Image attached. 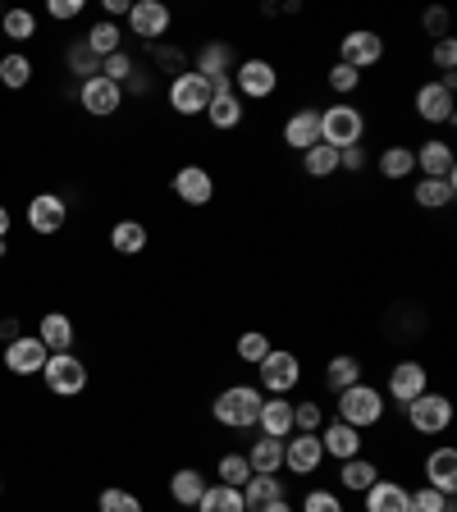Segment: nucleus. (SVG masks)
Returning a JSON list of instances; mask_svg holds the SVG:
<instances>
[{"mask_svg": "<svg viewBox=\"0 0 457 512\" xmlns=\"http://www.w3.org/2000/svg\"><path fill=\"white\" fill-rule=\"evenodd\" d=\"M266 394L256 384H224L220 394L211 398V421L220 430H256V416H261Z\"/></svg>", "mask_w": 457, "mask_h": 512, "instance_id": "obj_1", "label": "nucleus"}, {"mask_svg": "<svg viewBox=\"0 0 457 512\" xmlns=\"http://www.w3.org/2000/svg\"><path fill=\"white\" fill-rule=\"evenodd\" d=\"M384 407H389V398H384V389L380 384H371V380H362V384H352V389H343V394H334V416L348 421V426H357L362 435L384 421Z\"/></svg>", "mask_w": 457, "mask_h": 512, "instance_id": "obj_2", "label": "nucleus"}, {"mask_svg": "<svg viewBox=\"0 0 457 512\" xmlns=\"http://www.w3.org/2000/svg\"><path fill=\"white\" fill-rule=\"evenodd\" d=\"M457 74H444V78H426V83L412 92V115L421 124H439V128H453L457 119Z\"/></svg>", "mask_w": 457, "mask_h": 512, "instance_id": "obj_3", "label": "nucleus"}, {"mask_svg": "<svg viewBox=\"0 0 457 512\" xmlns=\"http://www.w3.org/2000/svg\"><path fill=\"white\" fill-rule=\"evenodd\" d=\"M366 138V110L352 106V101H334V106L320 110V142L334 151L343 147H362Z\"/></svg>", "mask_w": 457, "mask_h": 512, "instance_id": "obj_4", "label": "nucleus"}, {"mask_svg": "<svg viewBox=\"0 0 457 512\" xmlns=\"http://www.w3.org/2000/svg\"><path fill=\"white\" fill-rule=\"evenodd\" d=\"M256 389L266 398H288V394H298V384H302V357L293 348H270L266 352V362L256 366Z\"/></svg>", "mask_w": 457, "mask_h": 512, "instance_id": "obj_5", "label": "nucleus"}, {"mask_svg": "<svg viewBox=\"0 0 457 512\" xmlns=\"http://www.w3.org/2000/svg\"><path fill=\"white\" fill-rule=\"evenodd\" d=\"M403 412H407V430L421 435V439H435L453 426V398L439 394V389H426V394L412 398Z\"/></svg>", "mask_w": 457, "mask_h": 512, "instance_id": "obj_6", "label": "nucleus"}, {"mask_svg": "<svg viewBox=\"0 0 457 512\" xmlns=\"http://www.w3.org/2000/svg\"><path fill=\"white\" fill-rule=\"evenodd\" d=\"M234 92L238 101H270V96L279 92V69L275 60H266V55H243V60L234 64Z\"/></svg>", "mask_w": 457, "mask_h": 512, "instance_id": "obj_7", "label": "nucleus"}, {"mask_svg": "<svg viewBox=\"0 0 457 512\" xmlns=\"http://www.w3.org/2000/svg\"><path fill=\"white\" fill-rule=\"evenodd\" d=\"M211 83H206L202 74H192V69H183V74H174L170 83H165V101H170V110L179 119H197L206 115V106H211Z\"/></svg>", "mask_w": 457, "mask_h": 512, "instance_id": "obj_8", "label": "nucleus"}, {"mask_svg": "<svg viewBox=\"0 0 457 512\" xmlns=\"http://www.w3.org/2000/svg\"><path fill=\"white\" fill-rule=\"evenodd\" d=\"M426 389H430V366L421 357H398L389 366V375H384V398H394V407H407Z\"/></svg>", "mask_w": 457, "mask_h": 512, "instance_id": "obj_9", "label": "nucleus"}, {"mask_svg": "<svg viewBox=\"0 0 457 512\" xmlns=\"http://www.w3.org/2000/svg\"><path fill=\"white\" fill-rule=\"evenodd\" d=\"M42 380L55 398H78L87 389V362L78 352H51L42 366Z\"/></svg>", "mask_w": 457, "mask_h": 512, "instance_id": "obj_10", "label": "nucleus"}, {"mask_svg": "<svg viewBox=\"0 0 457 512\" xmlns=\"http://www.w3.org/2000/svg\"><path fill=\"white\" fill-rule=\"evenodd\" d=\"M384 60V37L375 28H352L339 37V64H348V69H375V64Z\"/></svg>", "mask_w": 457, "mask_h": 512, "instance_id": "obj_11", "label": "nucleus"}, {"mask_svg": "<svg viewBox=\"0 0 457 512\" xmlns=\"http://www.w3.org/2000/svg\"><path fill=\"white\" fill-rule=\"evenodd\" d=\"M128 28H133V37L160 46L165 42V32L174 28V10L170 5H160V0H133V10H128Z\"/></svg>", "mask_w": 457, "mask_h": 512, "instance_id": "obj_12", "label": "nucleus"}, {"mask_svg": "<svg viewBox=\"0 0 457 512\" xmlns=\"http://www.w3.org/2000/svg\"><path fill=\"white\" fill-rule=\"evenodd\" d=\"M284 471L298 480H311L325 471V448H320V435H288L284 439Z\"/></svg>", "mask_w": 457, "mask_h": 512, "instance_id": "obj_13", "label": "nucleus"}, {"mask_svg": "<svg viewBox=\"0 0 457 512\" xmlns=\"http://www.w3.org/2000/svg\"><path fill=\"white\" fill-rule=\"evenodd\" d=\"M170 188H174V197H179L183 206H192V211H197V206H211L215 202V174L206 170V165H179V170H174V179H170Z\"/></svg>", "mask_w": 457, "mask_h": 512, "instance_id": "obj_14", "label": "nucleus"}, {"mask_svg": "<svg viewBox=\"0 0 457 512\" xmlns=\"http://www.w3.org/2000/svg\"><path fill=\"white\" fill-rule=\"evenodd\" d=\"M316 435H320V448H325V462H348L357 453H366V435L357 426H348V421H339V416H330Z\"/></svg>", "mask_w": 457, "mask_h": 512, "instance_id": "obj_15", "label": "nucleus"}, {"mask_svg": "<svg viewBox=\"0 0 457 512\" xmlns=\"http://www.w3.org/2000/svg\"><path fill=\"white\" fill-rule=\"evenodd\" d=\"M78 106H83L92 119H110V115H119V106H124V87L96 74V78H87V83H78Z\"/></svg>", "mask_w": 457, "mask_h": 512, "instance_id": "obj_16", "label": "nucleus"}, {"mask_svg": "<svg viewBox=\"0 0 457 512\" xmlns=\"http://www.w3.org/2000/svg\"><path fill=\"white\" fill-rule=\"evenodd\" d=\"M421 476H426L430 490H439V494H448V499H457V448H453V444L430 448L426 458H421Z\"/></svg>", "mask_w": 457, "mask_h": 512, "instance_id": "obj_17", "label": "nucleus"}, {"mask_svg": "<svg viewBox=\"0 0 457 512\" xmlns=\"http://www.w3.org/2000/svg\"><path fill=\"white\" fill-rule=\"evenodd\" d=\"M416 156V174L421 179H457V160H453V147L444 138H426L412 147Z\"/></svg>", "mask_w": 457, "mask_h": 512, "instance_id": "obj_18", "label": "nucleus"}, {"mask_svg": "<svg viewBox=\"0 0 457 512\" xmlns=\"http://www.w3.org/2000/svg\"><path fill=\"white\" fill-rule=\"evenodd\" d=\"M64 220H69V202H64L60 192H37L28 202V229L32 234H60Z\"/></svg>", "mask_w": 457, "mask_h": 512, "instance_id": "obj_19", "label": "nucleus"}, {"mask_svg": "<svg viewBox=\"0 0 457 512\" xmlns=\"http://www.w3.org/2000/svg\"><path fill=\"white\" fill-rule=\"evenodd\" d=\"M46 343L37 339V334H19L14 343H5V371L10 375H42L46 366Z\"/></svg>", "mask_w": 457, "mask_h": 512, "instance_id": "obj_20", "label": "nucleus"}, {"mask_svg": "<svg viewBox=\"0 0 457 512\" xmlns=\"http://www.w3.org/2000/svg\"><path fill=\"white\" fill-rule=\"evenodd\" d=\"M362 512H412V490L403 480L380 476L371 490L362 494Z\"/></svg>", "mask_w": 457, "mask_h": 512, "instance_id": "obj_21", "label": "nucleus"}, {"mask_svg": "<svg viewBox=\"0 0 457 512\" xmlns=\"http://www.w3.org/2000/svg\"><path fill=\"white\" fill-rule=\"evenodd\" d=\"M320 142V106H302V110H293V115L284 119V147L288 151H307V147H316Z\"/></svg>", "mask_w": 457, "mask_h": 512, "instance_id": "obj_22", "label": "nucleus"}, {"mask_svg": "<svg viewBox=\"0 0 457 512\" xmlns=\"http://www.w3.org/2000/svg\"><path fill=\"white\" fill-rule=\"evenodd\" d=\"M366 380V362L357 357V352H334L330 362H325V389L330 394H343V389H352V384Z\"/></svg>", "mask_w": 457, "mask_h": 512, "instance_id": "obj_23", "label": "nucleus"}, {"mask_svg": "<svg viewBox=\"0 0 457 512\" xmlns=\"http://www.w3.org/2000/svg\"><path fill=\"white\" fill-rule=\"evenodd\" d=\"M339 490L343 494H366L380 480V462L375 458H366V453H357V458H348V462H339Z\"/></svg>", "mask_w": 457, "mask_h": 512, "instance_id": "obj_24", "label": "nucleus"}, {"mask_svg": "<svg viewBox=\"0 0 457 512\" xmlns=\"http://www.w3.org/2000/svg\"><path fill=\"white\" fill-rule=\"evenodd\" d=\"M247 467H252V476H279L284 471V439H252V444L243 448Z\"/></svg>", "mask_w": 457, "mask_h": 512, "instance_id": "obj_25", "label": "nucleus"}, {"mask_svg": "<svg viewBox=\"0 0 457 512\" xmlns=\"http://www.w3.org/2000/svg\"><path fill=\"white\" fill-rule=\"evenodd\" d=\"M247 119V106L238 101V92H220L211 96V106H206V124L215 128V133H238Z\"/></svg>", "mask_w": 457, "mask_h": 512, "instance_id": "obj_26", "label": "nucleus"}, {"mask_svg": "<svg viewBox=\"0 0 457 512\" xmlns=\"http://www.w3.org/2000/svg\"><path fill=\"white\" fill-rule=\"evenodd\" d=\"M375 170H380L384 183H403L416 174V156H412V142H389V147L380 151V160H375Z\"/></svg>", "mask_w": 457, "mask_h": 512, "instance_id": "obj_27", "label": "nucleus"}, {"mask_svg": "<svg viewBox=\"0 0 457 512\" xmlns=\"http://www.w3.org/2000/svg\"><path fill=\"white\" fill-rule=\"evenodd\" d=\"M74 320L64 316V311H46L37 320V339L46 343V352H74Z\"/></svg>", "mask_w": 457, "mask_h": 512, "instance_id": "obj_28", "label": "nucleus"}, {"mask_svg": "<svg viewBox=\"0 0 457 512\" xmlns=\"http://www.w3.org/2000/svg\"><path fill=\"white\" fill-rule=\"evenodd\" d=\"M256 430L266 439H288L293 435V403L288 398H266L261 416H256Z\"/></svg>", "mask_w": 457, "mask_h": 512, "instance_id": "obj_29", "label": "nucleus"}, {"mask_svg": "<svg viewBox=\"0 0 457 512\" xmlns=\"http://www.w3.org/2000/svg\"><path fill=\"white\" fill-rule=\"evenodd\" d=\"M457 197V179H416L412 183V202L421 211H444Z\"/></svg>", "mask_w": 457, "mask_h": 512, "instance_id": "obj_30", "label": "nucleus"}, {"mask_svg": "<svg viewBox=\"0 0 457 512\" xmlns=\"http://www.w3.org/2000/svg\"><path fill=\"white\" fill-rule=\"evenodd\" d=\"M151 243L147 224L142 220H115V229H110V247H115V256H142Z\"/></svg>", "mask_w": 457, "mask_h": 512, "instance_id": "obj_31", "label": "nucleus"}, {"mask_svg": "<svg viewBox=\"0 0 457 512\" xmlns=\"http://www.w3.org/2000/svg\"><path fill=\"white\" fill-rule=\"evenodd\" d=\"M0 37L14 46H28L32 37H37V14L23 10V5H14V10H0Z\"/></svg>", "mask_w": 457, "mask_h": 512, "instance_id": "obj_32", "label": "nucleus"}, {"mask_svg": "<svg viewBox=\"0 0 457 512\" xmlns=\"http://www.w3.org/2000/svg\"><path fill=\"white\" fill-rule=\"evenodd\" d=\"M206 485H211V480H206L197 467H179L170 476V499L179 503V508H197V499H202Z\"/></svg>", "mask_w": 457, "mask_h": 512, "instance_id": "obj_33", "label": "nucleus"}, {"mask_svg": "<svg viewBox=\"0 0 457 512\" xmlns=\"http://www.w3.org/2000/svg\"><path fill=\"white\" fill-rule=\"evenodd\" d=\"M192 512H247V503H243V490H234V485H206L202 490V499H197V508Z\"/></svg>", "mask_w": 457, "mask_h": 512, "instance_id": "obj_34", "label": "nucleus"}, {"mask_svg": "<svg viewBox=\"0 0 457 512\" xmlns=\"http://www.w3.org/2000/svg\"><path fill=\"white\" fill-rule=\"evenodd\" d=\"M284 480L279 476H247V485H243V503H247V512H261L266 503H275V499H284Z\"/></svg>", "mask_w": 457, "mask_h": 512, "instance_id": "obj_35", "label": "nucleus"}, {"mask_svg": "<svg viewBox=\"0 0 457 512\" xmlns=\"http://www.w3.org/2000/svg\"><path fill=\"white\" fill-rule=\"evenodd\" d=\"M83 46H87V51H92V55H96V60H106V55L124 51V32H119V23L101 19V23H92V28H87Z\"/></svg>", "mask_w": 457, "mask_h": 512, "instance_id": "obj_36", "label": "nucleus"}, {"mask_svg": "<svg viewBox=\"0 0 457 512\" xmlns=\"http://www.w3.org/2000/svg\"><path fill=\"white\" fill-rule=\"evenodd\" d=\"M302 174H307V179H316V183L334 179V174H339V151L325 147V142L307 147V151H302Z\"/></svg>", "mask_w": 457, "mask_h": 512, "instance_id": "obj_37", "label": "nucleus"}, {"mask_svg": "<svg viewBox=\"0 0 457 512\" xmlns=\"http://www.w3.org/2000/svg\"><path fill=\"white\" fill-rule=\"evenodd\" d=\"M270 348H275V343H270L266 330H243L234 339V357H238V362H247V366H261Z\"/></svg>", "mask_w": 457, "mask_h": 512, "instance_id": "obj_38", "label": "nucleus"}, {"mask_svg": "<svg viewBox=\"0 0 457 512\" xmlns=\"http://www.w3.org/2000/svg\"><path fill=\"white\" fill-rule=\"evenodd\" d=\"M330 416H325V403L320 398H298L293 403V435H316Z\"/></svg>", "mask_w": 457, "mask_h": 512, "instance_id": "obj_39", "label": "nucleus"}, {"mask_svg": "<svg viewBox=\"0 0 457 512\" xmlns=\"http://www.w3.org/2000/svg\"><path fill=\"white\" fill-rule=\"evenodd\" d=\"M32 60L23 51H10V55H0V83L10 87V92H19V87H28L32 83Z\"/></svg>", "mask_w": 457, "mask_h": 512, "instance_id": "obj_40", "label": "nucleus"}, {"mask_svg": "<svg viewBox=\"0 0 457 512\" xmlns=\"http://www.w3.org/2000/svg\"><path fill=\"white\" fill-rule=\"evenodd\" d=\"M215 476H220V485H234V490H243L247 476H252V467H247L243 453H234V448H229V453H220V458H215Z\"/></svg>", "mask_w": 457, "mask_h": 512, "instance_id": "obj_41", "label": "nucleus"}, {"mask_svg": "<svg viewBox=\"0 0 457 512\" xmlns=\"http://www.w3.org/2000/svg\"><path fill=\"white\" fill-rule=\"evenodd\" d=\"M96 508H101V512H147V503H142L133 490H119V485H106V490L96 494Z\"/></svg>", "mask_w": 457, "mask_h": 512, "instance_id": "obj_42", "label": "nucleus"}, {"mask_svg": "<svg viewBox=\"0 0 457 512\" xmlns=\"http://www.w3.org/2000/svg\"><path fill=\"white\" fill-rule=\"evenodd\" d=\"M298 512H348L339 499V490H325V485H311L298 499Z\"/></svg>", "mask_w": 457, "mask_h": 512, "instance_id": "obj_43", "label": "nucleus"}, {"mask_svg": "<svg viewBox=\"0 0 457 512\" xmlns=\"http://www.w3.org/2000/svg\"><path fill=\"white\" fill-rule=\"evenodd\" d=\"M362 78L366 74H357V69H348V64H339V60L325 69V87H330L334 96H352L357 87H362Z\"/></svg>", "mask_w": 457, "mask_h": 512, "instance_id": "obj_44", "label": "nucleus"}, {"mask_svg": "<svg viewBox=\"0 0 457 512\" xmlns=\"http://www.w3.org/2000/svg\"><path fill=\"white\" fill-rule=\"evenodd\" d=\"M64 64H69V74H78V78H83V83H87V78H96V74H101V60H96V55L87 51L83 42H74V46H69V51H64Z\"/></svg>", "mask_w": 457, "mask_h": 512, "instance_id": "obj_45", "label": "nucleus"}, {"mask_svg": "<svg viewBox=\"0 0 457 512\" xmlns=\"http://www.w3.org/2000/svg\"><path fill=\"white\" fill-rule=\"evenodd\" d=\"M133 74H138V60H133L128 51H115V55L101 60V78H110V83H119V87H124Z\"/></svg>", "mask_w": 457, "mask_h": 512, "instance_id": "obj_46", "label": "nucleus"}, {"mask_svg": "<svg viewBox=\"0 0 457 512\" xmlns=\"http://www.w3.org/2000/svg\"><path fill=\"white\" fill-rule=\"evenodd\" d=\"M412 512H457V499L430 490V485H416L412 490Z\"/></svg>", "mask_w": 457, "mask_h": 512, "instance_id": "obj_47", "label": "nucleus"}, {"mask_svg": "<svg viewBox=\"0 0 457 512\" xmlns=\"http://www.w3.org/2000/svg\"><path fill=\"white\" fill-rule=\"evenodd\" d=\"M430 64H435L439 74H457V42L453 37H444V42L430 46Z\"/></svg>", "mask_w": 457, "mask_h": 512, "instance_id": "obj_48", "label": "nucleus"}, {"mask_svg": "<svg viewBox=\"0 0 457 512\" xmlns=\"http://www.w3.org/2000/svg\"><path fill=\"white\" fill-rule=\"evenodd\" d=\"M366 165H371L366 147H343V151H339V170H343V174H352V179H357V174H362Z\"/></svg>", "mask_w": 457, "mask_h": 512, "instance_id": "obj_49", "label": "nucleus"}, {"mask_svg": "<svg viewBox=\"0 0 457 512\" xmlns=\"http://www.w3.org/2000/svg\"><path fill=\"white\" fill-rule=\"evenodd\" d=\"M421 32H426V37H435V42H444V37H448V10H439V5H435V10L421 14Z\"/></svg>", "mask_w": 457, "mask_h": 512, "instance_id": "obj_50", "label": "nucleus"}, {"mask_svg": "<svg viewBox=\"0 0 457 512\" xmlns=\"http://www.w3.org/2000/svg\"><path fill=\"white\" fill-rule=\"evenodd\" d=\"M156 64H160V69H165V74H183V51H179V46H156Z\"/></svg>", "mask_w": 457, "mask_h": 512, "instance_id": "obj_51", "label": "nucleus"}, {"mask_svg": "<svg viewBox=\"0 0 457 512\" xmlns=\"http://www.w3.org/2000/svg\"><path fill=\"white\" fill-rule=\"evenodd\" d=\"M46 14H51V19H60V23H69V19H78V14H83V0H51V5H46Z\"/></svg>", "mask_w": 457, "mask_h": 512, "instance_id": "obj_52", "label": "nucleus"}, {"mask_svg": "<svg viewBox=\"0 0 457 512\" xmlns=\"http://www.w3.org/2000/svg\"><path fill=\"white\" fill-rule=\"evenodd\" d=\"M128 10H133V0H106V19H128Z\"/></svg>", "mask_w": 457, "mask_h": 512, "instance_id": "obj_53", "label": "nucleus"}, {"mask_svg": "<svg viewBox=\"0 0 457 512\" xmlns=\"http://www.w3.org/2000/svg\"><path fill=\"white\" fill-rule=\"evenodd\" d=\"M19 330H23L19 320L5 316V320H0V343H14V339H19Z\"/></svg>", "mask_w": 457, "mask_h": 512, "instance_id": "obj_54", "label": "nucleus"}, {"mask_svg": "<svg viewBox=\"0 0 457 512\" xmlns=\"http://www.w3.org/2000/svg\"><path fill=\"white\" fill-rule=\"evenodd\" d=\"M261 512H298V503H293V499H288V494H284V499L266 503V508H261Z\"/></svg>", "mask_w": 457, "mask_h": 512, "instance_id": "obj_55", "label": "nucleus"}, {"mask_svg": "<svg viewBox=\"0 0 457 512\" xmlns=\"http://www.w3.org/2000/svg\"><path fill=\"white\" fill-rule=\"evenodd\" d=\"M10 224H14V220H10V211L0 206V238H10Z\"/></svg>", "mask_w": 457, "mask_h": 512, "instance_id": "obj_56", "label": "nucleus"}, {"mask_svg": "<svg viewBox=\"0 0 457 512\" xmlns=\"http://www.w3.org/2000/svg\"><path fill=\"white\" fill-rule=\"evenodd\" d=\"M5 256H10V238H0V261H5Z\"/></svg>", "mask_w": 457, "mask_h": 512, "instance_id": "obj_57", "label": "nucleus"}, {"mask_svg": "<svg viewBox=\"0 0 457 512\" xmlns=\"http://www.w3.org/2000/svg\"><path fill=\"white\" fill-rule=\"evenodd\" d=\"M0 494H5V480H0Z\"/></svg>", "mask_w": 457, "mask_h": 512, "instance_id": "obj_58", "label": "nucleus"}]
</instances>
